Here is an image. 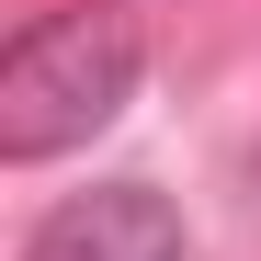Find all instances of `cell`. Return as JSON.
Here are the masks:
<instances>
[{"mask_svg":"<svg viewBox=\"0 0 261 261\" xmlns=\"http://www.w3.org/2000/svg\"><path fill=\"white\" fill-rule=\"evenodd\" d=\"M137 68H148L137 12H46V23H23L12 57H0V159L34 170V159L91 148L137 102Z\"/></svg>","mask_w":261,"mask_h":261,"instance_id":"cell-1","label":"cell"},{"mask_svg":"<svg viewBox=\"0 0 261 261\" xmlns=\"http://www.w3.org/2000/svg\"><path fill=\"white\" fill-rule=\"evenodd\" d=\"M23 261H182V204L159 182H91V193L46 204Z\"/></svg>","mask_w":261,"mask_h":261,"instance_id":"cell-2","label":"cell"},{"mask_svg":"<svg viewBox=\"0 0 261 261\" xmlns=\"http://www.w3.org/2000/svg\"><path fill=\"white\" fill-rule=\"evenodd\" d=\"M250 216H261V148H250Z\"/></svg>","mask_w":261,"mask_h":261,"instance_id":"cell-3","label":"cell"}]
</instances>
